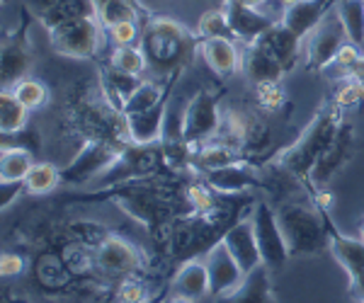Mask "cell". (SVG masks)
Wrapping results in <instances>:
<instances>
[{"label": "cell", "mask_w": 364, "mask_h": 303, "mask_svg": "<svg viewBox=\"0 0 364 303\" xmlns=\"http://www.w3.org/2000/svg\"><path fill=\"white\" fill-rule=\"evenodd\" d=\"M197 34L202 39H231V42H238L236 34H233V29H231V22H228V17L224 13V8L207 10V13L199 17Z\"/></svg>", "instance_id": "32"}, {"label": "cell", "mask_w": 364, "mask_h": 303, "mask_svg": "<svg viewBox=\"0 0 364 303\" xmlns=\"http://www.w3.org/2000/svg\"><path fill=\"white\" fill-rule=\"evenodd\" d=\"M362 100H364L362 83H357V80H348V78H345V83L338 87L336 97H333V102H336L340 109L355 107V104H360Z\"/></svg>", "instance_id": "37"}, {"label": "cell", "mask_w": 364, "mask_h": 303, "mask_svg": "<svg viewBox=\"0 0 364 303\" xmlns=\"http://www.w3.org/2000/svg\"><path fill=\"white\" fill-rule=\"evenodd\" d=\"M224 13L228 17V22H231V29H233V34H236V39L243 44L257 42V39L277 22L269 15L260 13L257 8L243 5V3H238V0H224Z\"/></svg>", "instance_id": "15"}, {"label": "cell", "mask_w": 364, "mask_h": 303, "mask_svg": "<svg viewBox=\"0 0 364 303\" xmlns=\"http://www.w3.org/2000/svg\"><path fill=\"white\" fill-rule=\"evenodd\" d=\"M360 238H362V241H364V219L360 221Z\"/></svg>", "instance_id": "46"}, {"label": "cell", "mask_w": 364, "mask_h": 303, "mask_svg": "<svg viewBox=\"0 0 364 303\" xmlns=\"http://www.w3.org/2000/svg\"><path fill=\"white\" fill-rule=\"evenodd\" d=\"M343 119H345L343 109L333 100H326L321 104L318 112L314 114L311 124L301 131V136H299L289 148L282 150L274 162H277L289 177H294L296 182H301L304 187L309 189L311 170H314L316 162L321 160V155L328 150V145L333 143Z\"/></svg>", "instance_id": "2"}, {"label": "cell", "mask_w": 364, "mask_h": 303, "mask_svg": "<svg viewBox=\"0 0 364 303\" xmlns=\"http://www.w3.org/2000/svg\"><path fill=\"white\" fill-rule=\"evenodd\" d=\"M326 219L328 238H331V255L338 260V265L348 272L350 279V296H357L364 291V241L362 238L345 236L333 221L331 211H323Z\"/></svg>", "instance_id": "10"}, {"label": "cell", "mask_w": 364, "mask_h": 303, "mask_svg": "<svg viewBox=\"0 0 364 303\" xmlns=\"http://www.w3.org/2000/svg\"><path fill=\"white\" fill-rule=\"evenodd\" d=\"M32 58L20 39H5L3 44V90H10L15 83L29 75Z\"/></svg>", "instance_id": "23"}, {"label": "cell", "mask_w": 364, "mask_h": 303, "mask_svg": "<svg viewBox=\"0 0 364 303\" xmlns=\"http://www.w3.org/2000/svg\"><path fill=\"white\" fill-rule=\"evenodd\" d=\"M163 299H166V291H161L156 299H146V301H141V303H163Z\"/></svg>", "instance_id": "43"}, {"label": "cell", "mask_w": 364, "mask_h": 303, "mask_svg": "<svg viewBox=\"0 0 364 303\" xmlns=\"http://www.w3.org/2000/svg\"><path fill=\"white\" fill-rule=\"evenodd\" d=\"M105 34H107V29L97 17L68 20L49 29L51 46H54L56 54L66 58H78V61H87V58H95L100 54Z\"/></svg>", "instance_id": "4"}, {"label": "cell", "mask_w": 364, "mask_h": 303, "mask_svg": "<svg viewBox=\"0 0 364 303\" xmlns=\"http://www.w3.org/2000/svg\"><path fill=\"white\" fill-rule=\"evenodd\" d=\"M352 150H355V126H352L348 119H343L333 143L328 145V150L321 155V160L316 162V167L311 170V177H309L311 194H314L316 189H326L328 184H331V180L350 162Z\"/></svg>", "instance_id": "11"}, {"label": "cell", "mask_w": 364, "mask_h": 303, "mask_svg": "<svg viewBox=\"0 0 364 303\" xmlns=\"http://www.w3.org/2000/svg\"><path fill=\"white\" fill-rule=\"evenodd\" d=\"M238 3H243V5H250V8H257V10H260L262 5L267 3V0H238Z\"/></svg>", "instance_id": "42"}, {"label": "cell", "mask_w": 364, "mask_h": 303, "mask_svg": "<svg viewBox=\"0 0 364 303\" xmlns=\"http://www.w3.org/2000/svg\"><path fill=\"white\" fill-rule=\"evenodd\" d=\"M0 187H3V199H0V206H3V211H8L10 204L20 197V192H25V182H0Z\"/></svg>", "instance_id": "40"}, {"label": "cell", "mask_w": 364, "mask_h": 303, "mask_svg": "<svg viewBox=\"0 0 364 303\" xmlns=\"http://www.w3.org/2000/svg\"><path fill=\"white\" fill-rule=\"evenodd\" d=\"M250 219H252V231H255L257 248H260L262 265H265L269 272H279L291 255H289V248H287L284 233L279 228L277 211H274L265 199H257L252 204Z\"/></svg>", "instance_id": "9"}, {"label": "cell", "mask_w": 364, "mask_h": 303, "mask_svg": "<svg viewBox=\"0 0 364 303\" xmlns=\"http://www.w3.org/2000/svg\"><path fill=\"white\" fill-rule=\"evenodd\" d=\"M87 260H90V267L100 277L114 279V282L139 275L141 265H144L141 262V253L132 243L119 236H109V233L90 248Z\"/></svg>", "instance_id": "7"}, {"label": "cell", "mask_w": 364, "mask_h": 303, "mask_svg": "<svg viewBox=\"0 0 364 303\" xmlns=\"http://www.w3.org/2000/svg\"><path fill=\"white\" fill-rule=\"evenodd\" d=\"M345 42H350L348 32H345L343 22H340L336 13V5H333L331 13L323 17L318 25L309 32V37L304 39V61H306V68L314 73L328 71Z\"/></svg>", "instance_id": "8"}, {"label": "cell", "mask_w": 364, "mask_h": 303, "mask_svg": "<svg viewBox=\"0 0 364 303\" xmlns=\"http://www.w3.org/2000/svg\"><path fill=\"white\" fill-rule=\"evenodd\" d=\"M173 289H175V294L187 296V299H192V301H199L207 294H211L207 262H202V260L182 262L178 275L173 279Z\"/></svg>", "instance_id": "22"}, {"label": "cell", "mask_w": 364, "mask_h": 303, "mask_svg": "<svg viewBox=\"0 0 364 303\" xmlns=\"http://www.w3.org/2000/svg\"><path fill=\"white\" fill-rule=\"evenodd\" d=\"M139 46L149 61V73L168 83L180 78V73L192 66L202 46V37L197 32L192 34L173 17H146Z\"/></svg>", "instance_id": "1"}, {"label": "cell", "mask_w": 364, "mask_h": 303, "mask_svg": "<svg viewBox=\"0 0 364 303\" xmlns=\"http://www.w3.org/2000/svg\"><path fill=\"white\" fill-rule=\"evenodd\" d=\"M255 87V95H257V102L267 109V112H274L284 104L287 95L282 90V83H262V85H252Z\"/></svg>", "instance_id": "35"}, {"label": "cell", "mask_w": 364, "mask_h": 303, "mask_svg": "<svg viewBox=\"0 0 364 303\" xmlns=\"http://www.w3.org/2000/svg\"><path fill=\"white\" fill-rule=\"evenodd\" d=\"M336 13L350 42L364 46V0H336Z\"/></svg>", "instance_id": "29"}, {"label": "cell", "mask_w": 364, "mask_h": 303, "mask_svg": "<svg viewBox=\"0 0 364 303\" xmlns=\"http://www.w3.org/2000/svg\"><path fill=\"white\" fill-rule=\"evenodd\" d=\"M221 100H224V90H211L202 87L195 92L190 102L185 104V114H182V129L185 138L192 148L211 141L221 126Z\"/></svg>", "instance_id": "6"}, {"label": "cell", "mask_w": 364, "mask_h": 303, "mask_svg": "<svg viewBox=\"0 0 364 303\" xmlns=\"http://www.w3.org/2000/svg\"><path fill=\"white\" fill-rule=\"evenodd\" d=\"M199 177L209 184L211 189H216L219 194H245L248 189L262 187L260 175L255 172V167L248 160L233 162L226 167H216L209 172H199Z\"/></svg>", "instance_id": "13"}, {"label": "cell", "mask_w": 364, "mask_h": 303, "mask_svg": "<svg viewBox=\"0 0 364 303\" xmlns=\"http://www.w3.org/2000/svg\"><path fill=\"white\" fill-rule=\"evenodd\" d=\"M141 32H144V22H117V25L107 27V39L114 46H132L141 42Z\"/></svg>", "instance_id": "34"}, {"label": "cell", "mask_w": 364, "mask_h": 303, "mask_svg": "<svg viewBox=\"0 0 364 303\" xmlns=\"http://www.w3.org/2000/svg\"><path fill=\"white\" fill-rule=\"evenodd\" d=\"M175 80H168V83H158V80H141V83L129 92V97L124 100V107H122V114H136V112H146V109L156 107L168 92H173Z\"/></svg>", "instance_id": "24"}, {"label": "cell", "mask_w": 364, "mask_h": 303, "mask_svg": "<svg viewBox=\"0 0 364 303\" xmlns=\"http://www.w3.org/2000/svg\"><path fill=\"white\" fill-rule=\"evenodd\" d=\"M97 3V17L105 25V29L117 25V22H146L141 20L144 15V8L136 3V0H95Z\"/></svg>", "instance_id": "28"}, {"label": "cell", "mask_w": 364, "mask_h": 303, "mask_svg": "<svg viewBox=\"0 0 364 303\" xmlns=\"http://www.w3.org/2000/svg\"><path fill=\"white\" fill-rule=\"evenodd\" d=\"M109 66L124 75H134V78H141L149 71V61H146V54L139 44L114 46L112 56H109Z\"/></svg>", "instance_id": "31"}, {"label": "cell", "mask_w": 364, "mask_h": 303, "mask_svg": "<svg viewBox=\"0 0 364 303\" xmlns=\"http://www.w3.org/2000/svg\"><path fill=\"white\" fill-rule=\"evenodd\" d=\"M352 299H355L357 303H364V291H362V294H357V296H352Z\"/></svg>", "instance_id": "44"}, {"label": "cell", "mask_w": 364, "mask_h": 303, "mask_svg": "<svg viewBox=\"0 0 364 303\" xmlns=\"http://www.w3.org/2000/svg\"><path fill=\"white\" fill-rule=\"evenodd\" d=\"M360 56H362L360 46L352 44V42H345V44H343V49L338 51V56H336V61H333V66H336L338 71L343 73V78H345V75H348V71H350L352 66H355L357 58H360ZM333 66H331V68H333Z\"/></svg>", "instance_id": "38"}, {"label": "cell", "mask_w": 364, "mask_h": 303, "mask_svg": "<svg viewBox=\"0 0 364 303\" xmlns=\"http://www.w3.org/2000/svg\"><path fill=\"white\" fill-rule=\"evenodd\" d=\"M260 42L272 51L274 58L284 66L287 73L294 71L299 58L304 56V39H299L296 34L291 32V29H287L279 20L274 22L265 34H262Z\"/></svg>", "instance_id": "21"}, {"label": "cell", "mask_w": 364, "mask_h": 303, "mask_svg": "<svg viewBox=\"0 0 364 303\" xmlns=\"http://www.w3.org/2000/svg\"><path fill=\"white\" fill-rule=\"evenodd\" d=\"M22 270H25V260H22L20 255H17V253H3V258H0V272H3L5 279L22 275Z\"/></svg>", "instance_id": "39"}, {"label": "cell", "mask_w": 364, "mask_h": 303, "mask_svg": "<svg viewBox=\"0 0 364 303\" xmlns=\"http://www.w3.org/2000/svg\"><path fill=\"white\" fill-rule=\"evenodd\" d=\"M216 303H279L274 299L272 272L265 265H260L257 270H252L243 277L238 289H233L226 296H219Z\"/></svg>", "instance_id": "19"}, {"label": "cell", "mask_w": 364, "mask_h": 303, "mask_svg": "<svg viewBox=\"0 0 364 303\" xmlns=\"http://www.w3.org/2000/svg\"><path fill=\"white\" fill-rule=\"evenodd\" d=\"M243 75L250 80L252 85L262 83H282V78L287 75L284 66L274 58L272 51L257 39L252 44H245L243 49Z\"/></svg>", "instance_id": "17"}, {"label": "cell", "mask_w": 364, "mask_h": 303, "mask_svg": "<svg viewBox=\"0 0 364 303\" xmlns=\"http://www.w3.org/2000/svg\"><path fill=\"white\" fill-rule=\"evenodd\" d=\"M32 167L34 158L27 148L3 143V150H0V182H25Z\"/></svg>", "instance_id": "25"}, {"label": "cell", "mask_w": 364, "mask_h": 303, "mask_svg": "<svg viewBox=\"0 0 364 303\" xmlns=\"http://www.w3.org/2000/svg\"><path fill=\"white\" fill-rule=\"evenodd\" d=\"M163 303H197V301L187 299V296H180V294H175V296H168V294H166V299H163Z\"/></svg>", "instance_id": "41"}, {"label": "cell", "mask_w": 364, "mask_h": 303, "mask_svg": "<svg viewBox=\"0 0 364 303\" xmlns=\"http://www.w3.org/2000/svg\"><path fill=\"white\" fill-rule=\"evenodd\" d=\"M168 107H170V92L156 104V107L146 109V112L124 114V129H127L129 143L146 145V143L161 141V133H163L166 116H168Z\"/></svg>", "instance_id": "16"}, {"label": "cell", "mask_w": 364, "mask_h": 303, "mask_svg": "<svg viewBox=\"0 0 364 303\" xmlns=\"http://www.w3.org/2000/svg\"><path fill=\"white\" fill-rule=\"evenodd\" d=\"M129 143L119 141H105V138H87L83 148L78 150L73 160L61 170V182L63 184H85L92 177L107 175L112 170V165L119 160L122 150Z\"/></svg>", "instance_id": "5"}, {"label": "cell", "mask_w": 364, "mask_h": 303, "mask_svg": "<svg viewBox=\"0 0 364 303\" xmlns=\"http://www.w3.org/2000/svg\"><path fill=\"white\" fill-rule=\"evenodd\" d=\"M61 184V170L54 162H34V167L25 177V192L34 197L51 194Z\"/></svg>", "instance_id": "30"}, {"label": "cell", "mask_w": 364, "mask_h": 303, "mask_svg": "<svg viewBox=\"0 0 364 303\" xmlns=\"http://www.w3.org/2000/svg\"><path fill=\"white\" fill-rule=\"evenodd\" d=\"M29 121V109L15 97L13 90H3L0 95V133L3 138L25 131Z\"/></svg>", "instance_id": "27"}, {"label": "cell", "mask_w": 364, "mask_h": 303, "mask_svg": "<svg viewBox=\"0 0 364 303\" xmlns=\"http://www.w3.org/2000/svg\"><path fill=\"white\" fill-rule=\"evenodd\" d=\"M294 3H301V0H282V5H284V8H287V5H294Z\"/></svg>", "instance_id": "45"}, {"label": "cell", "mask_w": 364, "mask_h": 303, "mask_svg": "<svg viewBox=\"0 0 364 303\" xmlns=\"http://www.w3.org/2000/svg\"><path fill=\"white\" fill-rule=\"evenodd\" d=\"M207 270H209V282H211V296H226L233 289L240 287L245 272L240 270V265L233 260V255L228 253L224 243H216L214 248H209L207 253Z\"/></svg>", "instance_id": "14"}, {"label": "cell", "mask_w": 364, "mask_h": 303, "mask_svg": "<svg viewBox=\"0 0 364 303\" xmlns=\"http://www.w3.org/2000/svg\"><path fill=\"white\" fill-rule=\"evenodd\" d=\"M149 299V291H146L144 282L134 277H127L119 282V289H117V301L119 303H141Z\"/></svg>", "instance_id": "36"}, {"label": "cell", "mask_w": 364, "mask_h": 303, "mask_svg": "<svg viewBox=\"0 0 364 303\" xmlns=\"http://www.w3.org/2000/svg\"><path fill=\"white\" fill-rule=\"evenodd\" d=\"M279 228L284 233L291 258H318L331 250L326 219L314 202H287L277 209Z\"/></svg>", "instance_id": "3"}, {"label": "cell", "mask_w": 364, "mask_h": 303, "mask_svg": "<svg viewBox=\"0 0 364 303\" xmlns=\"http://www.w3.org/2000/svg\"><path fill=\"white\" fill-rule=\"evenodd\" d=\"M10 90L15 92V97L20 100L29 112H37V109H42L46 102H49V90H46V85L42 80L37 78H22L20 83H15Z\"/></svg>", "instance_id": "33"}, {"label": "cell", "mask_w": 364, "mask_h": 303, "mask_svg": "<svg viewBox=\"0 0 364 303\" xmlns=\"http://www.w3.org/2000/svg\"><path fill=\"white\" fill-rule=\"evenodd\" d=\"M250 211H252V209H250ZM250 211L233 221V224L228 226V231L224 233V238H221V243L228 248V253L233 255V260L238 262L240 270H243L245 275L252 272V270H257V267L262 265L260 248H257L255 231H252Z\"/></svg>", "instance_id": "12"}, {"label": "cell", "mask_w": 364, "mask_h": 303, "mask_svg": "<svg viewBox=\"0 0 364 303\" xmlns=\"http://www.w3.org/2000/svg\"><path fill=\"white\" fill-rule=\"evenodd\" d=\"M333 5H336V0H301V3L282 8L279 22L287 29H291L299 39H306L311 29L331 13Z\"/></svg>", "instance_id": "18"}, {"label": "cell", "mask_w": 364, "mask_h": 303, "mask_svg": "<svg viewBox=\"0 0 364 303\" xmlns=\"http://www.w3.org/2000/svg\"><path fill=\"white\" fill-rule=\"evenodd\" d=\"M83 17H97V3L95 0H58L54 8L39 15L46 29L61 25L68 20H83ZM100 20V17H97Z\"/></svg>", "instance_id": "26"}, {"label": "cell", "mask_w": 364, "mask_h": 303, "mask_svg": "<svg viewBox=\"0 0 364 303\" xmlns=\"http://www.w3.org/2000/svg\"><path fill=\"white\" fill-rule=\"evenodd\" d=\"M199 54L219 78H231L243 68V51L231 39H202Z\"/></svg>", "instance_id": "20"}]
</instances>
